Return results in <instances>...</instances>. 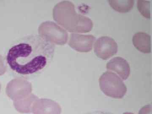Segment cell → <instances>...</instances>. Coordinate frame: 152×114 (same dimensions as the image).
<instances>
[{
    "instance_id": "ba28073f",
    "label": "cell",
    "mask_w": 152,
    "mask_h": 114,
    "mask_svg": "<svg viewBox=\"0 0 152 114\" xmlns=\"http://www.w3.org/2000/svg\"><path fill=\"white\" fill-rule=\"evenodd\" d=\"M62 109L58 103L50 99H38L33 104L34 114H61Z\"/></svg>"
},
{
    "instance_id": "2e32d148",
    "label": "cell",
    "mask_w": 152,
    "mask_h": 114,
    "mask_svg": "<svg viewBox=\"0 0 152 114\" xmlns=\"http://www.w3.org/2000/svg\"><path fill=\"white\" fill-rule=\"evenodd\" d=\"M84 114H115L110 112L104 111H96L90 112Z\"/></svg>"
},
{
    "instance_id": "3957f363",
    "label": "cell",
    "mask_w": 152,
    "mask_h": 114,
    "mask_svg": "<svg viewBox=\"0 0 152 114\" xmlns=\"http://www.w3.org/2000/svg\"><path fill=\"white\" fill-rule=\"evenodd\" d=\"M100 88L107 96L121 99L124 96L127 88L123 80L116 74L110 71L104 73L99 80Z\"/></svg>"
},
{
    "instance_id": "277c9868",
    "label": "cell",
    "mask_w": 152,
    "mask_h": 114,
    "mask_svg": "<svg viewBox=\"0 0 152 114\" xmlns=\"http://www.w3.org/2000/svg\"><path fill=\"white\" fill-rule=\"evenodd\" d=\"M39 35L49 42L57 45L66 43L69 34L64 29L56 23L47 21L42 23L38 28Z\"/></svg>"
},
{
    "instance_id": "7a4b0ae2",
    "label": "cell",
    "mask_w": 152,
    "mask_h": 114,
    "mask_svg": "<svg viewBox=\"0 0 152 114\" xmlns=\"http://www.w3.org/2000/svg\"><path fill=\"white\" fill-rule=\"evenodd\" d=\"M53 17L58 25L69 32L87 33L92 29L91 20L77 13L75 6L69 1H62L57 4L53 10Z\"/></svg>"
},
{
    "instance_id": "5bb4252c",
    "label": "cell",
    "mask_w": 152,
    "mask_h": 114,
    "mask_svg": "<svg viewBox=\"0 0 152 114\" xmlns=\"http://www.w3.org/2000/svg\"><path fill=\"white\" fill-rule=\"evenodd\" d=\"M139 114H152L151 105H147L144 106L140 110Z\"/></svg>"
},
{
    "instance_id": "52a82bcc",
    "label": "cell",
    "mask_w": 152,
    "mask_h": 114,
    "mask_svg": "<svg viewBox=\"0 0 152 114\" xmlns=\"http://www.w3.org/2000/svg\"><path fill=\"white\" fill-rule=\"evenodd\" d=\"M96 38L92 35L71 34L69 39V46L78 52L87 53L92 49Z\"/></svg>"
},
{
    "instance_id": "9a60e30c",
    "label": "cell",
    "mask_w": 152,
    "mask_h": 114,
    "mask_svg": "<svg viewBox=\"0 0 152 114\" xmlns=\"http://www.w3.org/2000/svg\"><path fill=\"white\" fill-rule=\"evenodd\" d=\"M7 71V67L5 63L4 60L1 55H0V76L4 74Z\"/></svg>"
},
{
    "instance_id": "e0dca14e",
    "label": "cell",
    "mask_w": 152,
    "mask_h": 114,
    "mask_svg": "<svg viewBox=\"0 0 152 114\" xmlns=\"http://www.w3.org/2000/svg\"><path fill=\"white\" fill-rule=\"evenodd\" d=\"M123 114H134L132 113H129V112H126V113H124Z\"/></svg>"
},
{
    "instance_id": "4fadbf2b",
    "label": "cell",
    "mask_w": 152,
    "mask_h": 114,
    "mask_svg": "<svg viewBox=\"0 0 152 114\" xmlns=\"http://www.w3.org/2000/svg\"><path fill=\"white\" fill-rule=\"evenodd\" d=\"M138 9L140 13L148 19L151 18L150 2L145 0H140L137 3Z\"/></svg>"
},
{
    "instance_id": "8fae6325",
    "label": "cell",
    "mask_w": 152,
    "mask_h": 114,
    "mask_svg": "<svg viewBox=\"0 0 152 114\" xmlns=\"http://www.w3.org/2000/svg\"><path fill=\"white\" fill-rule=\"evenodd\" d=\"M39 99L36 95L31 94L23 99L14 101L15 108L21 113H31L32 107L35 102Z\"/></svg>"
},
{
    "instance_id": "ac0fdd59",
    "label": "cell",
    "mask_w": 152,
    "mask_h": 114,
    "mask_svg": "<svg viewBox=\"0 0 152 114\" xmlns=\"http://www.w3.org/2000/svg\"><path fill=\"white\" fill-rule=\"evenodd\" d=\"M1 84H0V91H1Z\"/></svg>"
},
{
    "instance_id": "5b68a950",
    "label": "cell",
    "mask_w": 152,
    "mask_h": 114,
    "mask_svg": "<svg viewBox=\"0 0 152 114\" xmlns=\"http://www.w3.org/2000/svg\"><path fill=\"white\" fill-rule=\"evenodd\" d=\"M6 93L14 101L28 96L32 91V86L25 78H16L10 81L6 87Z\"/></svg>"
},
{
    "instance_id": "6da1fadb",
    "label": "cell",
    "mask_w": 152,
    "mask_h": 114,
    "mask_svg": "<svg viewBox=\"0 0 152 114\" xmlns=\"http://www.w3.org/2000/svg\"><path fill=\"white\" fill-rule=\"evenodd\" d=\"M55 50L56 45L39 34L29 35L21 38L10 48L6 61L14 73L25 78L44 70L51 62Z\"/></svg>"
},
{
    "instance_id": "8992f818",
    "label": "cell",
    "mask_w": 152,
    "mask_h": 114,
    "mask_svg": "<svg viewBox=\"0 0 152 114\" xmlns=\"http://www.w3.org/2000/svg\"><path fill=\"white\" fill-rule=\"evenodd\" d=\"M118 45L113 38L102 37L99 38L94 45V51L96 55L103 60H107L118 52Z\"/></svg>"
},
{
    "instance_id": "30bf717a",
    "label": "cell",
    "mask_w": 152,
    "mask_h": 114,
    "mask_svg": "<svg viewBox=\"0 0 152 114\" xmlns=\"http://www.w3.org/2000/svg\"><path fill=\"white\" fill-rule=\"evenodd\" d=\"M133 43L135 47L140 51L145 53L151 52V37L146 33L138 32L134 34Z\"/></svg>"
},
{
    "instance_id": "7c38bea8",
    "label": "cell",
    "mask_w": 152,
    "mask_h": 114,
    "mask_svg": "<svg viewBox=\"0 0 152 114\" xmlns=\"http://www.w3.org/2000/svg\"><path fill=\"white\" fill-rule=\"evenodd\" d=\"M109 3L112 8L120 13H126L130 12L133 8L134 4L133 0H110L109 1Z\"/></svg>"
},
{
    "instance_id": "9c48e42d",
    "label": "cell",
    "mask_w": 152,
    "mask_h": 114,
    "mask_svg": "<svg viewBox=\"0 0 152 114\" xmlns=\"http://www.w3.org/2000/svg\"><path fill=\"white\" fill-rule=\"evenodd\" d=\"M107 69L116 73L124 80L128 79L130 74L129 63L121 57H115L110 60L107 64Z\"/></svg>"
}]
</instances>
